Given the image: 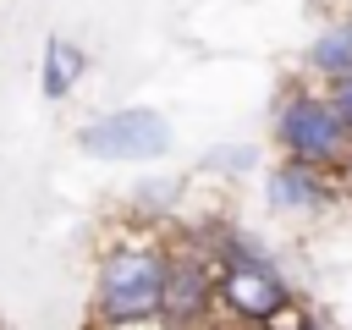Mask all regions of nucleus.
<instances>
[{"mask_svg":"<svg viewBox=\"0 0 352 330\" xmlns=\"http://www.w3.org/2000/svg\"><path fill=\"white\" fill-rule=\"evenodd\" d=\"M165 242H116L99 258V286H94V319L110 330L148 324L160 319V286H165Z\"/></svg>","mask_w":352,"mask_h":330,"instance_id":"f257e3e1","label":"nucleus"},{"mask_svg":"<svg viewBox=\"0 0 352 330\" xmlns=\"http://www.w3.org/2000/svg\"><path fill=\"white\" fill-rule=\"evenodd\" d=\"M275 138H280L286 160H297V165H314V170H330V176L346 170L352 126L336 110V99H324V94H292L275 110Z\"/></svg>","mask_w":352,"mask_h":330,"instance_id":"f03ea898","label":"nucleus"},{"mask_svg":"<svg viewBox=\"0 0 352 330\" xmlns=\"http://www.w3.org/2000/svg\"><path fill=\"white\" fill-rule=\"evenodd\" d=\"M214 258L198 242H176L165 258V286H160V324L165 330H204L214 314Z\"/></svg>","mask_w":352,"mask_h":330,"instance_id":"7ed1b4c3","label":"nucleus"},{"mask_svg":"<svg viewBox=\"0 0 352 330\" xmlns=\"http://www.w3.org/2000/svg\"><path fill=\"white\" fill-rule=\"evenodd\" d=\"M214 308H220L231 324L264 330L280 308H292V292H286V280H280L270 264H231V270H220V280H214Z\"/></svg>","mask_w":352,"mask_h":330,"instance_id":"20e7f679","label":"nucleus"},{"mask_svg":"<svg viewBox=\"0 0 352 330\" xmlns=\"http://www.w3.org/2000/svg\"><path fill=\"white\" fill-rule=\"evenodd\" d=\"M82 148L94 160H154L170 148V126L154 110H110L82 126Z\"/></svg>","mask_w":352,"mask_h":330,"instance_id":"39448f33","label":"nucleus"},{"mask_svg":"<svg viewBox=\"0 0 352 330\" xmlns=\"http://www.w3.org/2000/svg\"><path fill=\"white\" fill-rule=\"evenodd\" d=\"M264 192H270V209L308 214V209H324V204L336 198V182H330V170H314V165L286 160V165H275V170H270Z\"/></svg>","mask_w":352,"mask_h":330,"instance_id":"423d86ee","label":"nucleus"},{"mask_svg":"<svg viewBox=\"0 0 352 330\" xmlns=\"http://www.w3.org/2000/svg\"><path fill=\"white\" fill-rule=\"evenodd\" d=\"M308 60H314V72H324L330 82H346V77H352V28H324V33L314 38Z\"/></svg>","mask_w":352,"mask_h":330,"instance_id":"0eeeda50","label":"nucleus"},{"mask_svg":"<svg viewBox=\"0 0 352 330\" xmlns=\"http://www.w3.org/2000/svg\"><path fill=\"white\" fill-rule=\"evenodd\" d=\"M77 72H82V55H77L66 38H50V44H44V94L60 99V94L77 82Z\"/></svg>","mask_w":352,"mask_h":330,"instance_id":"6e6552de","label":"nucleus"},{"mask_svg":"<svg viewBox=\"0 0 352 330\" xmlns=\"http://www.w3.org/2000/svg\"><path fill=\"white\" fill-rule=\"evenodd\" d=\"M330 99H336V110H341V116H346V126H352V77H346V82H336V94H330Z\"/></svg>","mask_w":352,"mask_h":330,"instance_id":"1a4fd4ad","label":"nucleus"},{"mask_svg":"<svg viewBox=\"0 0 352 330\" xmlns=\"http://www.w3.org/2000/svg\"><path fill=\"white\" fill-rule=\"evenodd\" d=\"M308 330H319V324H308Z\"/></svg>","mask_w":352,"mask_h":330,"instance_id":"9d476101","label":"nucleus"}]
</instances>
